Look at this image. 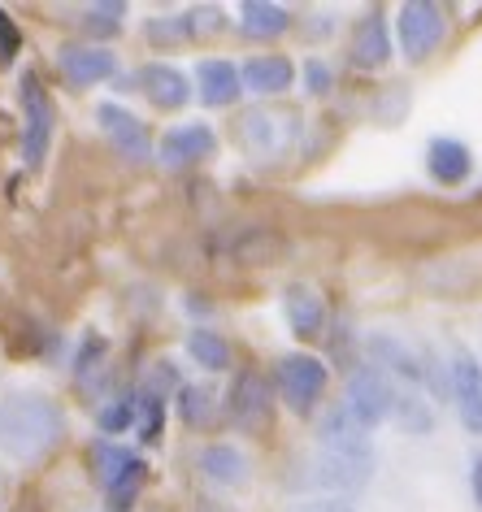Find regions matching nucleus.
I'll list each match as a JSON object with an SVG mask.
<instances>
[{"mask_svg":"<svg viewBox=\"0 0 482 512\" xmlns=\"http://www.w3.org/2000/svg\"><path fill=\"white\" fill-rule=\"evenodd\" d=\"M283 313H287L291 335L304 339V343L322 339L326 326H331V313H326L322 291L309 287V283H291V287L283 291Z\"/></svg>","mask_w":482,"mask_h":512,"instance_id":"obj_11","label":"nucleus"},{"mask_svg":"<svg viewBox=\"0 0 482 512\" xmlns=\"http://www.w3.org/2000/svg\"><path fill=\"white\" fill-rule=\"evenodd\" d=\"M226 417H231L239 430H248V434L270 430V421H274V387H270V378L257 374V369H239L231 391H226Z\"/></svg>","mask_w":482,"mask_h":512,"instance_id":"obj_7","label":"nucleus"},{"mask_svg":"<svg viewBox=\"0 0 482 512\" xmlns=\"http://www.w3.org/2000/svg\"><path fill=\"white\" fill-rule=\"evenodd\" d=\"M365 348H370V361L383 369L387 378H404V382H413V387H422L426 374H430L426 361L417 356V348H409V343H404L400 335H391V330H378V335H370Z\"/></svg>","mask_w":482,"mask_h":512,"instance_id":"obj_14","label":"nucleus"},{"mask_svg":"<svg viewBox=\"0 0 482 512\" xmlns=\"http://www.w3.org/2000/svg\"><path fill=\"white\" fill-rule=\"evenodd\" d=\"M317 452H335V456H374V430L365 426L357 413H348L344 404L331 408L317 421Z\"/></svg>","mask_w":482,"mask_h":512,"instance_id":"obj_8","label":"nucleus"},{"mask_svg":"<svg viewBox=\"0 0 482 512\" xmlns=\"http://www.w3.org/2000/svg\"><path fill=\"white\" fill-rule=\"evenodd\" d=\"M122 18H126L122 0H96V5L83 9V27L96 31V35H118L122 31Z\"/></svg>","mask_w":482,"mask_h":512,"instance_id":"obj_28","label":"nucleus"},{"mask_svg":"<svg viewBox=\"0 0 482 512\" xmlns=\"http://www.w3.org/2000/svg\"><path fill=\"white\" fill-rule=\"evenodd\" d=\"M287 122H296V118H278V113H270V109H252V113H244L239 118V144H244L248 152H274L278 144H283V135H287Z\"/></svg>","mask_w":482,"mask_h":512,"instance_id":"obj_21","label":"nucleus"},{"mask_svg":"<svg viewBox=\"0 0 482 512\" xmlns=\"http://www.w3.org/2000/svg\"><path fill=\"white\" fill-rule=\"evenodd\" d=\"M452 404L469 434H482V365L465 348L452 356Z\"/></svg>","mask_w":482,"mask_h":512,"instance_id":"obj_15","label":"nucleus"},{"mask_svg":"<svg viewBox=\"0 0 482 512\" xmlns=\"http://www.w3.org/2000/svg\"><path fill=\"white\" fill-rule=\"evenodd\" d=\"M18 48H22V31H18V22L0 9V57H18Z\"/></svg>","mask_w":482,"mask_h":512,"instance_id":"obj_32","label":"nucleus"},{"mask_svg":"<svg viewBox=\"0 0 482 512\" xmlns=\"http://www.w3.org/2000/svg\"><path fill=\"white\" fill-rule=\"evenodd\" d=\"M135 426L144 443H157L161 430H166V404H161L157 391H139L135 395Z\"/></svg>","mask_w":482,"mask_h":512,"instance_id":"obj_26","label":"nucleus"},{"mask_svg":"<svg viewBox=\"0 0 482 512\" xmlns=\"http://www.w3.org/2000/svg\"><path fill=\"white\" fill-rule=\"evenodd\" d=\"M139 92L148 96L152 109L174 113L192 100V79L179 66H170V61H144L139 66Z\"/></svg>","mask_w":482,"mask_h":512,"instance_id":"obj_13","label":"nucleus"},{"mask_svg":"<svg viewBox=\"0 0 482 512\" xmlns=\"http://www.w3.org/2000/svg\"><path fill=\"white\" fill-rule=\"evenodd\" d=\"M426 170L430 178H435L439 187H461L469 174H474V152H469V144H461V139H430L426 148Z\"/></svg>","mask_w":482,"mask_h":512,"instance_id":"obj_18","label":"nucleus"},{"mask_svg":"<svg viewBox=\"0 0 482 512\" xmlns=\"http://www.w3.org/2000/svg\"><path fill=\"white\" fill-rule=\"evenodd\" d=\"M291 22H296L291 9L274 5V0H244V5H239V27H244V35H252V40H278Z\"/></svg>","mask_w":482,"mask_h":512,"instance_id":"obj_23","label":"nucleus"},{"mask_svg":"<svg viewBox=\"0 0 482 512\" xmlns=\"http://www.w3.org/2000/svg\"><path fill=\"white\" fill-rule=\"evenodd\" d=\"M144 486H148V465H144V456H139L135 465L105 491V512H131L139 504V495H144Z\"/></svg>","mask_w":482,"mask_h":512,"instance_id":"obj_25","label":"nucleus"},{"mask_svg":"<svg viewBox=\"0 0 482 512\" xmlns=\"http://www.w3.org/2000/svg\"><path fill=\"white\" fill-rule=\"evenodd\" d=\"M213 152H218V135H213V126H205V122L170 126L157 144V157H161V165H170V170L200 165V161H209Z\"/></svg>","mask_w":482,"mask_h":512,"instance_id":"obj_9","label":"nucleus"},{"mask_svg":"<svg viewBox=\"0 0 482 512\" xmlns=\"http://www.w3.org/2000/svg\"><path fill=\"white\" fill-rule=\"evenodd\" d=\"M200 512H213V504H200Z\"/></svg>","mask_w":482,"mask_h":512,"instance_id":"obj_36","label":"nucleus"},{"mask_svg":"<svg viewBox=\"0 0 482 512\" xmlns=\"http://www.w3.org/2000/svg\"><path fill=\"white\" fill-rule=\"evenodd\" d=\"M187 356H192L200 369H209V374L231 369V343H226L222 330H209V326L187 330Z\"/></svg>","mask_w":482,"mask_h":512,"instance_id":"obj_24","label":"nucleus"},{"mask_svg":"<svg viewBox=\"0 0 482 512\" xmlns=\"http://www.w3.org/2000/svg\"><path fill=\"white\" fill-rule=\"evenodd\" d=\"M348 61L357 70H383V66H391V31H387L383 9H370V14L352 27V53H348Z\"/></svg>","mask_w":482,"mask_h":512,"instance_id":"obj_16","label":"nucleus"},{"mask_svg":"<svg viewBox=\"0 0 482 512\" xmlns=\"http://www.w3.org/2000/svg\"><path fill=\"white\" fill-rule=\"evenodd\" d=\"M196 87H200V100H205L209 109H226L235 105L239 96H244V79H239V66L226 57H205L196 66Z\"/></svg>","mask_w":482,"mask_h":512,"instance_id":"obj_17","label":"nucleus"},{"mask_svg":"<svg viewBox=\"0 0 482 512\" xmlns=\"http://www.w3.org/2000/svg\"><path fill=\"white\" fill-rule=\"evenodd\" d=\"M304 92H313V96L331 92V66H326L322 57H309V61H304Z\"/></svg>","mask_w":482,"mask_h":512,"instance_id":"obj_31","label":"nucleus"},{"mask_svg":"<svg viewBox=\"0 0 482 512\" xmlns=\"http://www.w3.org/2000/svg\"><path fill=\"white\" fill-rule=\"evenodd\" d=\"M196 465L213 486H244L248 482V456L239 452L235 443H205Z\"/></svg>","mask_w":482,"mask_h":512,"instance_id":"obj_20","label":"nucleus"},{"mask_svg":"<svg viewBox=\"0 0 482 512\" xmlns=\"http://www.w3.org/2000/svg\"><path fill=\"white\" fill-rule=\"evenodd\" d=\"M57 70L70 87H92L118 74V57L100 44H66L57 53Z\"/></svg>","mask_w":482,"mask_h":512,"instance_id":"obj_12","label":"nucleus"},{"mask_svg":"<svg viewBox=\"0 0 482 512\" xmlns=\"http://www.w3.org/2000/svg\"><path fill=\"white\" fill-rule=\"evenodd\" d=\"M291 512H357L348 504V499H335V495H313V499H304V504H296Z\"/></svg>","mask_w":482,"mask_h":512,"instance_id":"obj_33","label":"nucleus"},{"mask_svg":"<svg viewBox=\"0 0 482 512\" xmlns=\"http://www.w3.org/2000/svg\"><path fill=\"white\" fill-rule=\"evenodd\" d=\"M96 426H100L105 439H113V434H122V430H131L135 426V395H118V400H109L96 413Z\"/></svg>","mask_w":482,"mask_h":512,"instance_id":"obj_29","label":"nucleus"},{"mask_svg":"<svg viewBox=\"0 0 482 512\" xmlns=\"http://www.w3.org/2000/svg\"><path fill=\"white\" fill-rule=\"evenodd\" d=\"M344 408H348V413H357L370 430H378L391 413H400V391H396V382H391L378 365H365V369H357V374L348 378Z\"/></svg>","mask_w":482,"mask_h":512,"instance_id":"obj_6","label":"nucleus"},{"mask_svg":"<svg viewBox=\"0 0 482 512\" xmlns=\"http://www.w3.org/2000/svg\"><path fill=\"white\" fill-rule=\"evenodd\" d=\"M396 35H400L404 61H426L448 40V14L435 0H404L396 9Z\"/></svg>","mask_w":482,"mask_h":512,"instance_id":"obj_5","label":"nucleus"},{"mask_svg":"<svg viewBox=\"0 0 482 512\" xmlns=\"http://www.w3.org/2000/svg\"><path fill=\"white\" fill-rule=\"evenodd\" d=\"M374 478V456H335V452H317L313 460H304L300 473L291 478V486H309L317 495H335L344 499L348 491H361Z\"/></svg>","mask_w":482,"mask_h":512,"instance_id":"obj_4","label":"nucleus"},{"mask_svg":"<svg viewBox=\"0 0 482 512\" xmlns=\"http://www.w3.org/2000/svg\"><path fill=\"white\" fill-rule=\"evenodd\" d=\"M135 460L139 456L131 452V447H122L118 439H92L87 443V469H92V482L105 486V491L135 465Z\"/></svg>","mask_w":482,"mask_h":512,"instance_id":"obj_22","label":"nucleus"},{"mask_svg":"<svg viewBox=\"0 0 482 512\" xmlns=\"http://www.w3.org/2000/svg\"><path fill=\"white\" fill-rule=\"evenodd\" d=\"M474 495H478V504H482V456L474 460Z\"/></svg>","mask_w":482,"mask_h":512,"instance_id":"obj_35","label":"nucleus"},{"mask_svg":"<svg viewBox=\"0 0 482 512\" xmlns=\"http://www.w3.org/2000/svg\"><path fill=\"white\" fill-rule=\"evenodd\" d=\"M66 408L44 391H14L0 400V452L18 465H40L66 443Z\"/></svg>","mask_w":482,"mask_h":512,"instance_id":"obj_1","label":"nucleus"},{"mask_svg":"<svg viewBox=\"0 0 482 512\" xmlns=\"http://www.w3.org/2000/svg\"><path fill=\"white\" fill-rule=\"evenodd\" d=\"M14 512H44L40 495H27V499H22V504H14Z\"/></svg>","mask_w":482,"mask_h":512,"instance_id":"obj_34","label":"nucleus"},{"mask_svg":"<svg viewBox=\"0 0 482 512\" xmlns=\"http://www.w3.org/2000/svg\"><path fill=\"white\" fill-rule=\"evenodd\" d=\"M239 79H244V92H252V96H283L287 87L296 83V66L278 53H261L239 66Z\"/></svg>","mask_w":482,"mask_h":512,"instance_id":"obj_19","label":"nucleus"},{"mask_svg":"<svg viewBox=\"0 0 482 512\" xmlns=\"http://www.w3.org/2000/svg\"><path fill=\"white\" fill-rule=\"evenodd\" d=\"M326 365L322 356H309V352H287L274 361V382H278V400H283L296 417H313L317 404L326 395Z\"/></svg>","mask_w":482,"mask_h":512,"instance_id":"obj_3","label":"nucleus"},{"mask_svg":"<svg viewBox=\"0 0 482 512\" xmlns=\"http://www.w3.org/2000/svg\"><path fill=\"white\" fill-rule=\"evenodd\" d=\"M109 356V343L100 339V335H87L83 339V352H79V365H74V374H79L83 382H92V374L100 369V361Z\"/></svg>","mask_w":482,"mask_h":512,"instance_id":"obj_30","label":"nucleus"},{"mask_svg":"<svg viewBox=\"0 0 482 512\" xmlns=\"http://www.w3.org/2000/svg\"><path fill=\"white\" fill-rule=\"evenodd\" d=\"M96 122H100V131H105V135L113 139V148H118L126 161L144 165V161L152 157V139H148V126L139 122L131 109H122V105H113V100H105V105L96 109Z\"/></svg>","mask_w":482,"mask_h":512,"instance_id":"obj_10","label":"nucleus"},{"mask_svg":"<svg viewBox=\"0 0 482 512\" xmlns=\"http://www.w3.org/2000/svg\"><path fill=\"white\" fill-rule=\"evenodd\" d=\"M213 408H218V395H213L209 387H179V417L187 421V426H209Z\"/></svg>","mask_w":482,"mask_h":512,"instance_id":"obj_27","label":"nucleus"},{"mask_svg":"<svg viewBox=\"0 0 482 512\" xmlns=\"http://www.w3.org/2000/svg\"><path fill=\"white\" fill-rule=\"evenodd\" d=\"M18 100H22V165L40 170L48 148H53V131H57V109L53 96L40 87V74H22L18 79Z\"/></svg>","mask_w":482,"mask_h":512,"instance_id":"obj_2","label":"nucleus"}]
</instances>
